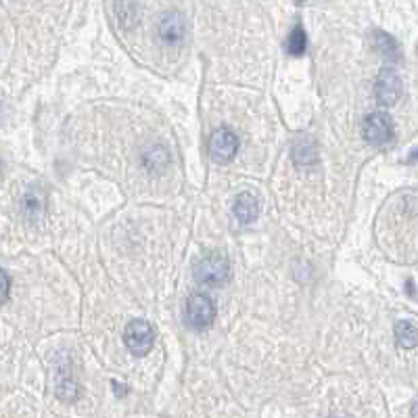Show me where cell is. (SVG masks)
I'll use <instances>...</instances> for the list:
<instances>
[{"mask_svg": "<svg viewBox=\"0 0 418 418\" xmlns=\"http://www.w3.org/2000/svg\"><path fill=\"white\" fill-rule=\"evenodd\" d=\"M195 278L207 286H222L230 280V264L222 254L203 256L195 264Z\"/></svg>", "mask_w": 418, "mask_h": 418, "instance_id": "obj_1", "label": "cell"}, {"mask_svg": "<svg viewBox=\"0 0 418 418\" xmlns=\"http://www.w3.org/2000/svg\"><path fill=\"white\" fill-rule=\"evenodd\" d=\"M123 341L134 356H147L155 343V330L147 320H132L123 330Z\"/></svg>", "mask_w": 418, "mask_h": 418, "instance_id": "obj_2", "label": "cell"}, {"mask_svg": "<svg viewBox=\"0 0 418 418\" xmlns=\"http://www.w3.org/2000/svg\"><path fill=\"white\" fill-rule=\"evenodd\" d=\"M362 136L372 147H383L393 138V123L385 113H370L362 123Z\"/></svg>", "mask_w": 418, "mask_h": 418, "instance_id": "obj_3", "label": "cell"}, {"mask_svg": "<svg viewBox=\"0 0 418 418\" xmlns=\"http://www.w3.org/2000/svg\"><path fill=\"white\" fill-rule=\"evenodd\" d=\"M214 318H216V306L212 299L201 295V293L190 295L186 304V324L190 328H197V330L209 328L214 324Z\"/></svg>", "mask_w": 418, "mask_h": 418, "instance_id": "obj_4", "label": "cell"}, {"mask_svg": "<svg viewBox=\"0 0 418 418\" xmlns=\"http://www.w3.org/2000/svg\"><path fill=\"white\" fill-rule=\"evenodd\" d=\"M402 93H404V86H402V77L397 75V71L391 67L381 69L379 77H376V84H374V97L379 101V105H383V107L395 105L402 99Z\"/></svg>", "mask_w": 418, "mask_h": 418, "instance_id": "obj_5", "label": "cell"}, {"mask_svg": "<svg viewBox=\"0 0 418 418\" xmlns=\"http://www.w3.org/2000/svg\"><path fill=\"white\" fill-rule=\"evenodd\" d=\"M238 151V140L236 134L228 128H218L214 134L209 136V155L218 163H228L234 159Z\"/></svg>", "mask_w": 418, "mask_h": 418, "instance_id": "obj_6", "label": "cell"}, {"mask_svg": "<svg viewBox=\"0 0 418 418\" xmlns=\"http://www.w3.org/2000/svg\"><path fill=\"white\" fill-rule=\"evenodd\" d=\"M159 36L163 42L167 45H178V42L184 40L186 36V21H184V15L178 13V11H172V13H165L161 19H159Z\"/></svg>", "mask_w": 418, "mask_h": 418, "instance_id": "obj_7", "label": "cell"}, {"mask_svg": "<svg viewBox=\"0 0 418 418\" xmlns=\"http://www.w3.org/2000/svg\"><path fill=\"white\" fill-rule=\"evenodd\" d=\"M232 214L241 224H251L260 216V203L251 193H241L232 205Z\"/></svg>", "mask_w": 418, "mask_h": 418, "instance_id": "obj_8", "label": "cell"}, {"mask_svg": "<svg viewBox=\"0 0 418 418\" xmlns=\"http://www.w3.org/2000/svg\"><path fill=\"white\" fill-rule=\"evenodd\" d=\"M372 45L374 49L381 53V57L389 59V61H399L402 59V53H399V47H397V42L385 34V32H374L372 36Z\"/></svg>", "mask_w": 418, "mask_h": 418, "instance_id": "obj_9", "label": "cell"}, {"mask_svg": "<svg viewBox=\"0 0 418 418\" xmlns=\"http://www.w3.org/2000/svg\"><path fill=\"white\" fill-rule=\"evenodd\" d=\"M57 395L65 402H73L77 397V385L71 381V370L69 364H63L57 370Z\"/></svg>", "mask_w": 418, "mask_h": 418, "instance_id": "obj_10", "label": "cell"}, {"mask_svg": "<svg viewBox=\"0 0 418 418\" xmlns=\"http://www.w3.org/2000/svg\"><path fill=\"white\" fill-rule=\"evenodd\" d=\"M395 339H397V345L404 347V349H412L418 345V328L408 322V320H402L395 324Z\"/></svg>", "mask_w": 418, "mask_h": 418, "instance_id": "obj_11", "label": "cell"}, {"mask_svg": "<svg viewBox=\"0 0 418 418\" xmlns=\"http://www.w3.org/2000/svg\"><path fill=\"white\" fill-rule=\"evenodd\" d=\"M284 49H286V53L293 55V57H299V55L306 53V49H308V38H306V29H304L299 23L288 32V38H286V42H284Z\"/></svg>", "mask_w": 418, "mask_h": 418, "instance_id": "obj_12", "label": "cell"}, {"mask_svg": "<svg viewBox=\"0 0 418 418\" xmlns=\"http://www.w3.org/2000/svg\"><path fill=\"white\" fill-rule=\"evenodd\" d=\"M170 163V153H167L165 147H153L145 153V165L149 167L151 172L155 170H163V167Z\"/></svg>", "mask_w": 418, "mask_h": 418, "instance_id": "obj_13", "label": "cell"}, {"mask_svg": "<svg viewBox=\"0 0 418 418\" xmlns=\"http://www.w3.org/2000/svg\"><path fill=\"white\" fill-rule=\"evenodd\" d=\"M9 291H11V278L3 268H0V304H5L9 299Z\"/></svg>", "mask_w": 418, "mask_h": 418, "instance_id": "obj_14", "label": "cell"}, {"mask_svg": "<svg viewBox=\"0 0 418 418\" xmlns=\"http://www.w3.org/2000/svg\"><path fill=\"white\" fill-rule=\"evenodd\" d=\"M414 161H418V151H414V153L408 157V163H414Z\"/></svg>", "mask_w": 418, "mask_h": 418, "instance_id": "obj_15", "label": "cell"}, {"mask_svg": "<svg viewBox=\"0 0 418 418\" xmlns=\"http://www.w3.org/2000/svg\"><path fill=\"white\" fill-rule=\"evenodd\" d=\"M295 3H306V0H295Z\"/></svg>", "mask_w": 418, "mask_h": 418, "instance_id": "obj_16", "label": "cell"}]
</instances>
